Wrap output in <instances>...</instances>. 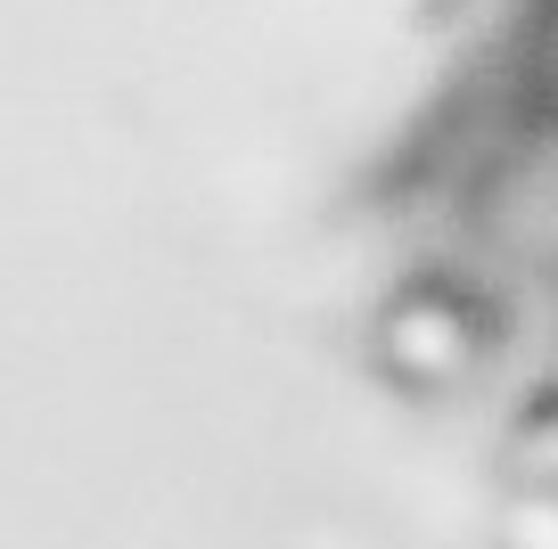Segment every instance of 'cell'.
Returning a JSON list of instances; mask_svg holds the SVG:
<instances>
[{
  "instance_id": "cell-1",
  "label": "cell",
  "mask_w": 558,
  "mask_h": 549,
  "mask_svg": "<svg viewBox=\"0 0 558 549\" xmlns=\"http://www.w3.org/2000/svg\"><path fill=\"white\" fill-rule=\"evenodd\" d=\"M369 361L386 369V386L436 402L460 394L493 361V312L485 295H469L460 279H411L386 295V312L369 320Z\"/></svg>"
}]
</instances>
